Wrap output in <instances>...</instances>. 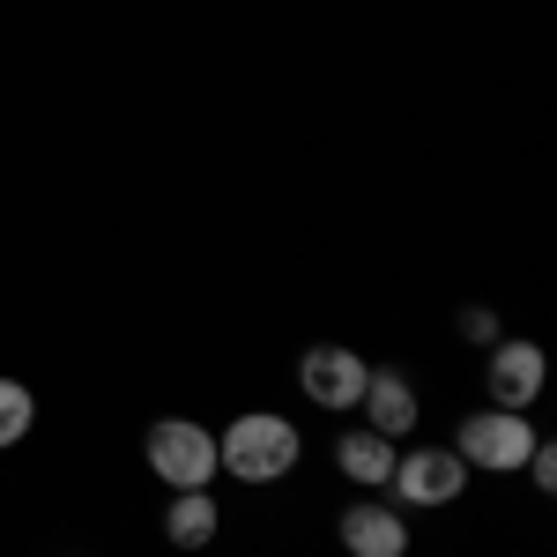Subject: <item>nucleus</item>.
<instances>
[{
    "instance_id": "8",
    "label": "nucleus",
    "mask_w": 557,
    "mask_h": 557,
    "mask_svg": "<svg viewBox=\"0 0 557 557\" xmlns=\"http://www.w3.org/2000/svg\"><path fill=\"white\" fill-rule=\"evenodd\" d=\"M357 409H364V424L380 431V438H394V446H401V438L417 431V417H424V401H417L409 372H380V364H372V380H364V401H357Z\"/></svg>"
},
{
    "instance_id": "6",
    "label": "nucleus",
    "mask_w": 557,
    "mask_h": 557,
    "mask_svg": "<svg viewBox=\"0 0 557 557\" xmlns=\"http://www.w3.org/2000/svg\"><path fill=\"white\" fill-rule=\"evenodd\" d=\"M364 380H372V364H364L349 343H312L298 357V394L312 401V409H327V417L357 409V401H364Z\"/></svg>"
},
{
    "instance_id": "10",
    "label": "nucleus",
    "mask_w": 557,
    "mask_h": 557,
    "mask_svg": "<svg viewBox=\"0 0 557 557\" xmlns=\"http://www.w3.org/2000/svg\"><path fill=\"white\" fill-rule=\"evenodd\" d=\"M215 528H223L215 491H172V506H164V543L172 550H209Z\"/></svg>"
},
{
    "instance_id": "1",
    "label": "nucleus",
    "mask_w": 557,
    "mask_h": 557,
    "mask_svg": "<svg viewBox=\"0 0 557 557\" xmlns=\"http://www.w3.org/2000/svg\"><path fill=\"white\" fill-rule=\"evenodd\" d=\"M305 461V431L275 409H238L231 424L215 431V475L231 483H283V475Z\"/></svg>"
},
{
    "instance_id": "3",
    "label": "nucleus",
    "mask_w": 557,
    "mask_h": 557,
    "mask_svg": "<svg viewBox=\"0 0 557 557\" xmlns=\"http://www.w3.org/2000/svg\"><path fill=\"white\" fill-rule=\"evenodd\" d=\"M543 431L528 424V409H469L454 424V454L469 461V475H520V461L535 454Z\"/></svg>"
},
{
    "instance_id": "4",
    "label": "nucleus",
    "mask_w": 557,
    "mask_h": 557,
    "mask_svg": "<svg viewBox=\"0 0 557 557\" xmlns=\"http://www.w3.org/2000/svg\"><path fill=\"white\" fill-rule=\"evenodd\" d=\"M386 491H394V506H409V513L461 506V491H469V461H461L454 446H401V454H394V475H386Z\"/></svg>"
},
{
    "instance_id": "7",
    "label": "nucleus",
    "mask_w": 557,
    "mask_h": 557,
    "mask_svg": "<svg viewBox=\"0 0 557 557\" xmlns=\"http://www.w3.org/2000/svg\"><path fill=\"white\" fill-rule=\"evenodd\" d=\"M335 543L349 557H409V520L386 498H357V506L335 513Z\"/></svg>"
},
{
    "instance_id": "5",
    "label": "nucleus",
    "mask_w": 557,
    "mask_h": 557,
    "mask_svg": "<svg viewBox=\"0 0 557 557\" xmlns=\"http://www.w3.org/2000/svg\"><path fill=\"white\" fill-rule=\"evenodd\" d=\"M550 386V349L528 343V335H498L491 357H483V394L491 409H535Z\"/></svg>"
},
{
    "instance_id": "13",
    "label": "nucleus",
    "mask_w": 557,
    "mask_h": 557,
    "mask_svg": "<svg viewBox=\"0 0 557 557\" xmlns=\"http://www.w3.org/2000/svg\"><path fill=\"white\" fill-rule=\"evenodd\" d=\"M461 335H469V343H498V335H506V327H498V312H491V305H469V312H461Z\"/></svg>"
},
{
    "instance_id": "9",
    "label": "nucleus",
    "mask_w": 557,
    "mask_h": 557,
    "mask_svg": "<svg viewBox=\"0 0 557 557\" xmlns=\"http://www.w3.org/2000/svg\"><path fill=\"white\" fill-rule=\"evenodd\" d=\"M394 454H401V446H394V438H380L372 424H357V431H343V438H335V469H343L357 491H386Z\"/></svg>"
},
{
    "instance_id": "12",
    "label": "nucleus",
    "mask_w": 557,
    "mask_h": 557,
    "mask_svg": "<svg viewBox=\"0 0 557 557\" xmlns=\"http://www.w3.org/2000/svg\"><path fill=\"white\" fill-rule=\"evenodd\" d=\"M520 469H528V483H535V491L550 498V491H557V438H535V454H528Z\"/></svg>"
},
{
    "instance_id": "2",
    "label": "nucleus",
    "mask_w": 557,
    "mask_h": 557,
    "mask_svg": "<svg viewBox=\"0 0 557 557\" xmlns=\"http://www.w3.org/2000/svg\"><path fill=\"white\" fill-rule=\"evenodd\" d=\"M141 461L164 491H215V431L194 417H157L141 431Z\"/></svg>"
},
{
    "instance_id": "11",
    "label": "nucleus",
    "mask_w": 557,
    "mask_h": 557,
    "mask_svg": "<svg viewBox=\"0 0 557 557\" xmlns=\"http://www.w3.org/2000/svg\"><path fill=\"white\" fill-rule=\"evenodd\" d=\"M30 424H38V394H30L23 380H8V372H0V454H8V446H23V438H30Z\"/></svg>"
}]
</instances>
